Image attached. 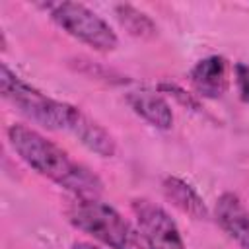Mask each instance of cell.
<instances>
[{"instance_id": "6da1fadb", "label": "cell", "mask_w": 249, "mask_h": 249, "mask_svg": "<svg viewBox=\"0 0 249 249\" xmlns=\"http://www.w3.org/2000/svg\"><path fill=\"white\" fill-rule=\"evenodd\" d=\"M0 91L2 97L14 105L31 123L54 130L72 134L82 146L101 158H113L117 152L115 138L80 107L54 99L35 86L16 76L4 62L0 64Z\"/></svg>"}, {"instance_id": "7a4b0ae2", "label": "cell", "mask_w": 249, "mask_h": 249, "mask_svg": "<svg viewBox=\"0 0 249 249\" xmlns=\"http://www.w3.org/2000/svg\"><path fill=\"white\" fill-rule=\"evenodd\" d=\"M6 136L12 150L27 167L68 191L72 196L99 198L103 193V181L97 173L74 160L66 150H62L35 128L14 123L8 126Z\"/></svg>"}, {"instance_id": "3957f363", "label": "cell", "mask_w": 249, "mask_h": 249, "mask_svg": "<svg viewBox=\"0 0 249 249\" xmlns=\"http://www.w3.org/2000/svg\"><path fill=\"white\" fill-rule=\"evenodd\" d=\"M66 218L72 228L93 237L107 249H148L138 228L101 198L74 196L66 206Z\"/></svg>"}, {"instance_id": "277c9868", "label": "cell", "mask_w": 249, "mask_h": 249, "mask_svg": "<svg viewBox=\"0 0 249 249\" xmlns=\"http://www.w3.org/2000/svg\"><path fill=\"white\" fill-rule=\"evenodd\" d=\"M49 18L70 37L97 53H111L119 47L113 27L93 10L80 2H47L43 4Z\"/></svg>"}, {"instance_id": "5b68a950", "label": "cell", "mask_w": 249, "mask_h": 249, "mask_svg": "<svg viewBox=\"0 0 249 249\" xmlns=\"http://www.w3.org/2000/svg\"><path fill=\"white\" fill-rule=\"evenodd\" d=\"M132 214L148 249H187L183 235L169 212L150 198H132Z\"/></svg>"}, {"instance_id": "8992f818", "label": "cell", "mask_w": 249, "mask_h": 249, "mask_svg": "<svg viewBox=\"0 0 249 249\" xmlns=\"http://www.w3.org/2000/svg\"><path fill=\"white\" fill-rule=\"evenodd\" d=\"M214 220L220 230L241 249H249V210L235 193H222L214 204Z\"/></svg>"}, {"instance_id": "52a82bcc", "label": "cell", "mask_w": 249, "mask_h": 249, "mask_svg": "<svg viewBox=\"0 0 249 249\" xmlns=\"http://www.w3.org/2000/svg\"><path fill=\"white\" fill-rule=\"evenodd\" d=\"M191 86L204 99H220L230 88V64L224 56L212 54L200 58L191 68Z\"/></svg>"}, {"instance_id": "ba28073f", "label": "cell", "mask_w": 249, "mask_h": 249, "mask_svg": "<svg viewBox=\"0 0 249 249\" xmlns=\"http://www.w3.org/2000/svg\"><path fill=\"white\" fill-rule=\"evenodd\" d=\"M126 103L150 126L160 128V130L171 128V124H173V111H171V105L165 101V97H161L160 93L148 91V89L130 91L126 95Z\"/></svg>"}, {"instance_id": "9c48e42d", "label": "cell", "mask_w": 249, "mask_h": 249, "mask_svg": "<svg viewBox=\"0 0 249 249\" xmlns=\"http://www.w3.org/2000/svg\"><path fill=\"white\" fill-rule=\"evenodd\" d=\"M161 191H163V196L177 210L191 216L193 220H206L208 218V208H206L202 196L185 179L175 177V175H167L161 181Z\"/></svg>"}, {"instance_id": "30bf717a", "label": "cell", "mask_w": 249, "mask_h": 249, "mask_svg": "<svg viewBox=\"0 0 249 249\" xmlns=\"http://www.w3.org/2000/svg\"><path fill=\"white\" fill-rule=\"evenodd\" d=\"M115 16H117L121 27H123L128 35H132V37L150 39V37H154L156 31H158L154 19H152L148 14L140 12L138 8H134V6H130V4H119V6L115 8Z\"/></svg>"}, {"instance_id": "8fae6325", "label": "cell", "mask_w": 249, "mask_h": 249, "mask_svg": "<svg viewBox=\"0 0 249 249\" xmlns=\"http://www.w3.org/2000/svg\"><path fill=\"white\" fill-rule=\"evenodd\" d=\"M233 76H235V86L241 101L249 107V66L243 62H237L233 66Z\"/></svg>"}, {"instance_id": "7c38bea8", "label": "cell", "mask_w": 249, "mask_h": 249, "mask_svg": "<svg viewBox=\"0 0 249 249\" xmlns=\"http://www.w3.org/2000/svg\"><path fill=\"white\" fill-rule=\"evenodd\" d=\"M70 249H101V247H97V245H93L89 241H74Z\"/></svg>"}]
</instances>
